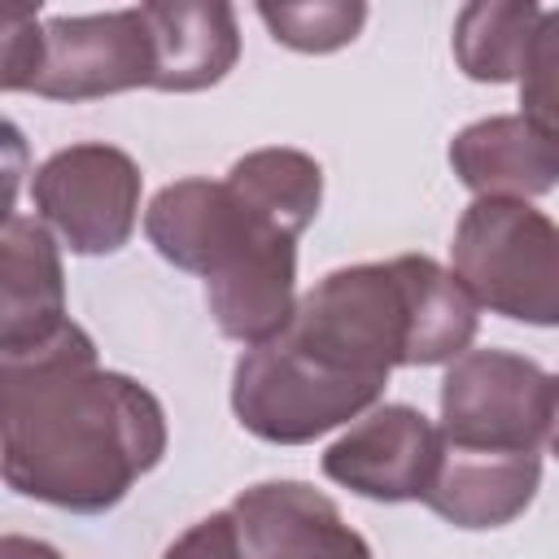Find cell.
<instances>
[{
  "label": "cell",
  "instance_id": "cell-11",
  "mask_svg": "<svg viewBox=\"0 0 559 559\" xmlns=\"http://www.w3.org/2000/svg\"><path fill=\"white\" fill-rule=\"evenodd\" d=\"M450 166L476 197H537L559 183V140L524 114L463 127L450 140Z\"/></svg>",
  "mask_w": 559,
  "mask_h": 559
},
{
  "label": "cell",
  "instance_id": "cell-18",
  "mask_svg": "<svg viewBox=\"0 0 559 559\" xmlns=\"http://www.w3.org/2000/svg\"><path fill=\"white\" fill-rule=\"evenodd\" d=\"M0 559H61L52 546H44V542H31V537H17V533H9L4 542H0Z\"/></svg>",
  "mask_w": 559,
  "mask_h": 559
},
{
  "label": "cell",
  "instance_id": "cell-13",
  "mask_svg": "<svg viewBox=\"0 0 559 559\" xmlns=\"http://www.w3.org/2000/svg\"><path fill=\"white\" fill-rule=\"evenodd\" d=\"M144 17L157 48V92H201L240 57L231 4H144Z\"/></svg>",
  "mask_w": 559,
  "mask_h": 559
},
{
  "label": "cell",
  "instance_id": "cell-2",
  "mask_svg": "<svg viewBox=\"0 0 559 559\" xmlns=\"http://www.w3.org/2000/svg\"><path fill=\"white\" fill-rule=\"evenodd\" d=\"M4 480L66 511H109L166 454L162 402L96 367V345L66 323L48 345L0 358Z\"/></svg>",
  "mask_w": 559,
  "mask_h": 559
},
{
  "label": "cell",
  "instance_id": "cell-6",
  "mask_svg": "<svg viewBox=\"0 0 559 559\" xmlns=\"http://www.w3.org/2000/svg\"><path fill=\"white\" fill-rule=\"evenodd\" d=\"M555 415V376L507 349H467L441 380V441L472 454H533Z\"/></svg>",
  "mask_w": 559,
  "mask_h": 559
},
{
  "label": "cell",
  "instance_id": "cell-17",
  "mask_svg": "<svg viewBox=\"0 0 559 559\" xmlns=\"http://www.w3.org/2000/svg\"><path fill=\"white\" fill-rule=\"evenodd\" d=\"M0 87L4 92H26L35 70H39V52H44V26L35 22V9H9L0 22Z\"/></svg>",
  "mask_w": 559,
  "mask_h": 559
},
{
  "label": "cell",
  "instance_id": "cell-7",
  "mask_svg": "<svg viewBox=\"0 0 559 559\" xmlns=\"http://www.w3.org/2000/svg\"><path fill=\"white\" fill-rule=\"evenodd\" d=\"M31 197L74 253H114L135 231L140 170L114 144H70L35 170Z\"/></svg>",
  "mask_w": 559,
  "mask_h": 559
},
{
  "label": "cell",
  "instance_id": "cell-4",
  "mask_svg": "<svg viewBox=\"0 0 559 559\" xmlns=\"http://www.w3.org/2000/svg\"><path fill=\"white\" fill-rule=\"evenodd\" d=\"M454 280L515 323L559 328V227L511 197H476L454 227Z\"/></svg>",
  "mask_w": 559,
  "mask_h": 559
},
{
  "label": "cell",
  "instance_id": "cell-19",
  "mask_svg": "<svg viewBox=\"0 0 559 559\" xmlns=\"http://www.w3.org/2000/svg\"><path fill=\"white\" fill-rule=\"evenodd\" d=\"M546 445L555 450L559 459V376H555V415H550V432H546Z\"/></svg>",
  "mask_w": 559,
  "mask_h": 559
},
{
  "label": "cell",
  "instance_id": "cell-14",
  "mask_svg": "<svg viewBox=\"0 0 559 559\" xmlns=\"http://www.w3.org/2000/svg\"><path fill=\"white\" fill-rule=\"evenodd\" d=\"M542 22V9L533 0L511 4H467L454 22V57L467 79L476 83H507L520 79L528 39Z\"/></svg>",
  "mask_w": 559,
  "mask_h": 559
},
{
  "label": "cell",
  "instance_id": "cell-15",
  "mask_svg": "<svg viewBox=\"0 0 559 559\" xmlns=\"http://www.w3.org/2000/svg\"><path fill=\"white\" fill-rule=\"evenodd\" d=\"M258 17L266 22L275 44H288L297 52H332L341 44H349L362 22H367V4H336V0H319V4H258Z\"/></svg>",
  "mask_w": 559,
  "mask_h": 559
},
{
  "label": "cell",
  "instance_id": "cell-8",
  "mask_svg": "<svg viewBox=\"0 0 559 559\" xmlns=\"http://www.w3.org/2000/svg\"><path fill=\"white\" fill-rule=\"evenodd\" d=\"M153 79L157 48L140 4L118 13L44 22V52L26 92L48 100H96L127 87H153Z\"/></svg>",
  "mask_w": 559,
  "mask_h": 559
},
{
  "label": "cell",
  "instance_id": "cell-5",
  "mask_svg": "<svg viewBox=\"0 0 559 559\" xmlns=\"http://www.w3.org/2000/svg\"><path fill=\"white\" fill-rule=\"evenodd\" d=\"M162 559H371V546L319 489L262 480L179 533Z\"/></svg>",
  "mask_w": 559,
  "mask_h": 559
},
{
  "label": "cell",
  "instance_id": "cell-16",
  "mask_svg": "<svg viewBox=\"0 0 559 559\" xmlns=\"http://www.w3.org/2000/svg\"><path fill=\"white\" fill-rule=\"evenodd\" d=\"M520 105L524 118L537 122L550 140H559V9L546 13L528 39L524 66H520Z\"/></svg>",
  "mask_w": 559,
  "mask_h": 559
},
{
  "label": "cell",
  "instance_id": "cell-3",
  "mask_svg": "<svg viewBox=\"0 0 559 559\" xmlns=\"http://www.w3.org/2000/svg\"><path fill=\"white\" fill-rule=\"evenodd\" d=\"M144 231L166 262L205 280L223 336L253 349L293 323L297 236L306 227L231 170L227 179H179L162 188L144 214Z\"/></svg>",
  "mask_w": 559,
  "mask_h": 559
},
{
  "label": "cell",
  "instance_id": "cell-1",
  "mask_svg": "<svg viewBox=\"0 0 559 559\" xmlns=\"http://www.w3.org/2000/svg\"><path fill=\"white\" fill-rule=\"evenodd\" d=\"M472 336L476 297L432 258L345 266L297 301L275 341L236 362L231 406L253 437L301 445L376 406L393 367L454 362Z\"/></svg>",
  "mask_w": 559,
  "mask_h": 559
},
{
  "label": "cell",
  "instance_id": "cell-9",
  "mask_svg": "<svg viewBox=\"0 0 559 559\" xmlns=\"http://www.w3.org/2000/svg\"><path fill=\"white\" fill-rule=\"evenodd\" d=\"M441 463V428L415 406H380L358 419L323 454V476L380 502H411L432 489Z\"/></svg>",
  "mask_w": 559,
  "mask_h": 559
},
{
  "label": "cell",
  "instance_id": "cell-10",
  "mask_svg": "<svg viewBox=\"0 0 559 559\" xmlns=\"http://www.w3.org/2000/svg\"><path fill=\"white\" fill-rule=\"evenodd\" d=\"M0 358L48 345L66 319V284L61 258L39 218H4L0 231Z\"/></svg>",
  "mask_w": 559,
  "mask_h": 559
},
{
  "label": "cell",
  "instance_id": "cell-12",
  "mask_svg": "<svg viewBox=\"0 0 559 559\" xmlns=\"http://www.w3.org/2000/svg\"><path fill=\"white\" fill-rule=\"evenodd\" d=\"M542 459L533 454H472L441 441V463L424 507L454 528H502L537 493Z\"/></svg>",
  "mask_w": 559,
  "mask_h": 559
}]
</instances>
